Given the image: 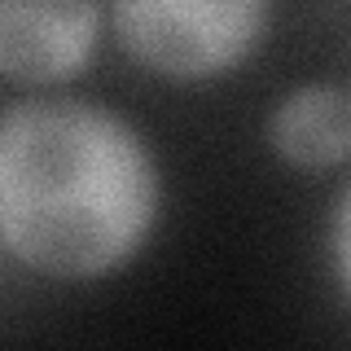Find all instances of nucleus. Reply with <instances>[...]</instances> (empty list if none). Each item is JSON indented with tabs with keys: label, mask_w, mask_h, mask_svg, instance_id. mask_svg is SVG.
I'll use <instances>...</instances> for the list:
<instances>
[{
	"label": "nucleus",
	"mask_w": 351,
	"mask_h": 351,
	"mask_svg": "<svg viewBox=\"0 0 351 351\" xmlns=\"http://www.w3.org/2000/svg\"><path fill=\"white\" fill-rule=\"evenodd\" d=\"M158 176L145 141L88 101H22L0 128V237L49 277H97L149 233Z\"/></svg>",
	"instance_id": "1"
},
{
	"label": "nucleus",
	"mask_w": 351,
	"mask_h": 351,
	"mask_svg": "<svg viewBox=\"0 0 351 351\" xmlns=\"http://www.w3.org/2000/svg\"><path fill=\"white\" fill-rule=\"evenodd\" d=\"M334 259H338V277L351 290V189L338 206V219H334Z\"/></svg>",
	"instance_id": "5"
},
{
	"label": "nucleus",
	"mask_w": 351,
	"mask_h": 351,
	"mask_svg": "<svg viewBox=\"0 0 351 351\" xmlns=\"http://www.w3.org/2000/svg\"><path fill=\"white\" fill-rule=\"evenodd\" d=\"M93 5H22L0 9V71L18 84H49L75 75L97 40Z\"/></svg>",
	"instance_id": "3"
},
{
	"label": "nucleus",
	"mask_w": 351,
	"mask_h": 351,
	"mask_svg": "<svg viewBox=\"0 0 351 351\" xmlns=\"http://www.w3.org/2000/svg\"><path fill=\"white\" fill-rule=\"evenodd\" d=\"M268 141L294 167H329L351 154V93L334 84H303L268 119Z\"/></svg>",
	"instance_id": "4"
},
{
	"label": "nucleus",
	"mask_w": 351,
	"mask_h": 351,
	"mask_svg": "<svg viewBox=\"0 0 351 351\" xmlns=\"http://www.w3.org/2000/svg\"><path fill=\"white\" fill-rule=\"evenodd\" d=\"M110 18L132 58L176 80L237 62L263 31L255 0H123Z\"/></svg>",
	"instance_id": "2"
}]
</instances>
